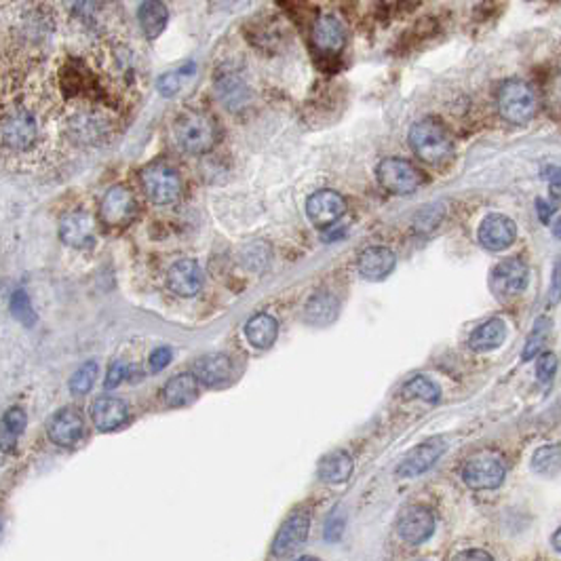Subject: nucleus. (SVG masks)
<instances>
[{
  "label": "nucleus",
  "instance_id": "f257e3e1",
  "mask_svg": "<svg viewBox=\"0 0 561 561\" xmlns=\"http://www.w3.org/2000/svg\"><path fill=\"white\" fill-rule=\"evenodd\" d=\"M173 138L188 154H205L218 144V125L201 110L182 112L173 123Z\"/></svg>",
  "mask_w": 561,
  "mask_h": 561
},
{
  "label": "nucleus",
  "instance_id": "f03ea898",
  "mask_svg": "<svg viewBox=\"0 0 561 561\" xmlns=\"http://www.w3.org/2000/svg\"><path fill=\"white\" fill-rule=\"evenodd\" d=\"M410 146L416 157L429 165H442L454 152L448 130L435 119H422L411 125Z\"/></svg>",
  "mask_w": 561,
  "mask_h": 561
},
{
  "label": "nucleus",
  "instance_id": "7ed1b4c3",
  "mask_svg": "<svg viewBox=\"0 0 561 561\" xmlns=\"http://www.w3.org/2000/svg\"><path fill=\"white\" fill-rule=\"evenodd\" d=\"M496 106L500 117L511 125H528L538 112V96L525 80L511 78L500 85Z\"/></svg>",
  "mask_w": 561,
  "mask_h": 561
},
{
  "label": "nucleus",
  "instance_id": "20e7f679",
  "mask_svg": "<svg viewBox=\"0 0 561 561\" xmlns=\"http://www.w3.org/2000/svg\"><path fill=\"white\" fill-rule=\"evenodd\" d=\"M38 140L36 117L24 106H6L3 114V144L11 152H28Z\"/></svg>",
  "mask_w": 561,
  "mask_h": 561
},
{
  "label": "nucleus",
  "instance_id": "39448f33",
  "mask_svg": "<svg viewBox=\"0 0 561 561\" xmlns=\"http://www.w3.org/2000/svg\"><path fill=\"white\" fill-rule=\"evenodd\" d=\"M506 477L504 458L494 450L477 452L466 461L462 469V479L471 490H496L503 485Z\"/></svg>",
  "mask_w": 561,
  "mask_h": 561
},
{
  "label": "nucleus",
  "instance_id": "423d86ee",
  "mask_svg": "<svg viewBox=\"0 0 561 561\" xmlns=\"http://www.w3.org/2000/svg\"><path fill=\"white\" fill-rule=\"evenodd\" d=\"M141 186H144L146 197L157 205H169V203L178 201L182 192V180L173 167H169L163 161H154V163L141 169Z\"/></svg>",
  "mask_w": 561,
  "mask_h": 561
},
{
  "label": "nucleus",
  "instance_id": "0eeeda50",
  "mask_svg": "<svg viewBox=\"0 0 561 561\" xmlns=\"http://www.w3.org/2000/svg\"><path fill=\"white\" fill-rule=\"evenodd\" d=\"M530 268L522 258H506L498 262L490 275V289L498 300H511L528 287Z\"/></svg>",
  "mask_w": 561,
  "mask_h": 561
},
{
  "label": "nucleus",
  "instance_id": "6e6552de",
  "mask_svg": "<svg viewBox=\"0 0 561 561\" xmlns=\"http://www.w3.org/2000/svg\"><path fill=\"white\" fill-rule=\"evenodd\" d=\"M378 182L393 194H411L424 182L421 169L405 159H384L378 165Z\"/></svg>",
  "mask_w": 561,
  "mask_h": 561
},
{
  "label": "nucleus",
  "instance_id": "1a4fd4ad",
  "mask_svg": "<svg viewBox=\"0 0 561 561\" xmlns=\"http://www.w3.org/2000/svg\"><path fill=\"white\" fill-rule=\"evenodd\" d=\"M138 213V203L127 186H114L106 192L99 205V218L106 226H127Z\"/></svg>",
  "mask_w": 561,
  "mask_h": 561
},
{
  "label": "nucleus",
  "instance_id": "9d476101",
  "mask_svg": "<svg viewBox=\"0 0 561 561\" xmlns=\"http://www.w3.org/2000/svg\"><path fill=\"white\" fill-rule=\"evenodd\" d=\"M306 213L315 226L327 228L347 213V201L340 192L326 188V191L310 194L306 201Z\"/></svg>",
  "mask_w": 561,
  "mask_h": 561
},
{
  "label": "nucleus",
  "instance_id": "9b49d317",
  "mask_svg": "<svg viewBox=\"0 0 561 561\" xmlns=\"http://www.w3.org/2000/svg\"><path fill=\"white\" fill-rule=\"evenodd\" d=\"M310 40L323 56H338L347 45V28H344L342 19L336 16L317 17L313 28H310Z\"/></svg>",
  "mask_w": 561,
  "mask_h": 561
},
{
  "label": "nucleus",
  "instance_id": "f8f14e48",
  "mask_svg": "<svg viewBox=\"0 0 561 561\" xmlns=\"http://www.w3.org/2000/svg\"><path fill=\"white\" fill-rule=\"evenodd\" d=\"M435 532V517L424 506H410L397 519V534L405 543L422 545Z\"/></svg>",
  "mask_w": 561,
  "mask_h": 561
},
{
  "label": "nucleus",
  "instance_id": "ddd939ff",
  "mask_svg": "<svg viewBox=\"0 0 561 561\" xmlns=\"http://www.w3.org/2000/svg\"><path fill=\"white\" fill-rule=\"evenodd\" d=\"M479 243L490 252H504L517 239V226L503 213H490L479 226Z\"/></svg>",
  "mask_w": 561,
  "mask_h": 561
},
{
  "label": "nucleus",
  "instance_id": "4468645a",
  "mask_svg": "<svg viewBox=\"0 0 561 561\" xmlns=\"http://www.w3.org/2000/svg\"><path fill=\"white\" fill-rule=\"evenodd\" d=\"M49 439L59 448H72L85 435V418L78 410L64 408L49 421Z\"/></svg>",
  "mask_w": 561,
  "mask_h": 561
},
{
  "label": "nucleus",
  "instance_id": "2eb2a0df",
  "mask_svg": "<svg viewBox=\"0 0 561 561\" xmlns=\"http://www.w3.org/2000/svg\"><path fill=\"white\" fill-rule=\"evenodd\" d=\"M448 445L442 437H432L429 442H424L410 452L408 456L403 458V462L399 464L397 475L411 479L422 475V473H427L432 464H435L439 458L443 456V452Z\"/></svg>",
  "mask_w": 561,
  "mask_h": 561
},
{
  "label": "nucleus",
  "instance_id": "dca6fc26",
  "mask_svg": "<svg viewBox=\"0 0 561 561\" xmlns=\"http://www.w3.org/2000/svg\"><path fill=\"white\" fill-rule=\"evenodd\" d=\"M310 530V517L308 513L296 511L294 515L287 517V522L281 525L273 540V556L275 557H287L300 546L308 536Z\"/></svg>",
  "mask_w": 561,
  "mask_h": 561
},
{
  "label": "nucleus",
  "instance_id": "f3484780",
  "mask_svg": "<svg viewBox=\"0 0 561 561\" xmlns=\"http://www.w3.org/2000/svg\"><path fill=\"white\" fill-rule=\"evenodd\" d=\"M59 236L70 247H89L96 241V220H93L91 213L83 212V209L68 213L62 220V226H59Z\"/></svg>",
  "mask_w": 561,
  "mask_h": 561
},
{
  "label": "nucleus",
  "instance_id": "a211bd4d",
  "mask_svg": "<svg viewBox=\"0 0 561 561\" xmlns=\"http://www.w3.org/2000/svg\"><path fill=\"white\" fill-rule=\"evenodd\" d=\"M91 418L96 427L104 432L117 431L130 421V408L123 399L99 397L91 405Z\"/></svg>",
  "mask_w": 561,
  "mask_h": 561
},
{
  "label": "nucleus",
  "instance_id": "6ab92c4d",
  "mask_svg": "<svg viewBox=\"0 0 561 561\" xmlns=\"http://www.w3.org/2000/svg\"><path fill=\"white\" fill-rule=\"evenodd\" d=\"M169 289L182 297H192L203 286V273L194 260H178L167 273Z\"/></svg>",
  "mask_w": 561,
  "mask_h": 561
},
{
  "label": "nucleus",
  "instance_id": "aec40b11",
  "mask_svg": "<svg viewBox=\"0 0 561 561\" xmlns=\"http://www.w3.org/2000/svg\"><path fill=\"white\" fill-rule=\"evenodd\" d=\"M194 376L199 378L201 384L205 387H224V384L233 378V361L226 355H205L194 363Z\"/></svg>",
  "mask_w": 561,
  "mask_h": 561
},
{
  "label": "nucleus",
  "instance_id": "412c9836",
  "mask_svg": "<svg viewBox=\"0 0 561 561\" xmlns=\"http://www.w3.org/2000/svg\"><path fill=\"white\" fill-rule=\"evenodd\" d=\"M395 254L387 247H369L359 255V273L369 281H382L393 273Z\"/></svg>",
  "mask_w": 561,
  "mask_h": 561
},
{
  "label": "nucleus",
  "instance_id": "4be33fe9",
  "mask_svg": "<svg viewBox=\"0 0 561 561\" xmlns=\"http://www.w3.org/2000/svg\"><path fill=\"white\" fill-rule=\"evenodd\" d=\"M353 456L344 450H334L326 454L317 466L319 479L326 483H344L353 475Z\"/></svg>",
  "mask_w": 561,
  "mask_h": 561
},
{
  "label": "nucleus",
  "instance_id": "5701e85b",
  "mask_svg": "<svg viewBox=\"0 0 561 561\" xmlns=\"http://www.w3.org/2000/svg\"><path fill=\"white\" fill-rule=\"evenodd\" d=\"M199 390V378L194 374H178L165 384L163 399L169 408H184L192 403Z\"/></svg>",
  "mask_w": 561,
  "mask_h": 561
},
{
  "label": "nucleus",
  "instance_id": "b1692460",
  "mask_svg": "<svg viewBox=\"0 0 561 561\" xmlns=\"http://www.w3.org/2000/svg\"><path fill=\"white\" fill-rule=\"evenodd\" d=\"M506 340V323L503 319H490L473 331L469 338V347L475 353H490L496 350Z\"/></svg>",
  "mask_w": 561,
  "mask_h": 561
},
{
  "label": "nucleus",
  "instance_id": "393cba45",
  "mask_svg": "<svg viewBox=\"0 0 561 561\" xmlns=\"http://www.w3.org/2000/svg\"><path fill=\"white\" fill-rule=\"evenodd\" d=\"M138 19L148 38H159L169 24V11L163 0H144L138 11Z\"/></svg>",
  "mask_w": 561,
  "mask_h": 561
},
{
  "label": "nucleus",
  "instance_id": "a878e982",
  "mask_svg": "<svg viewBox=\"0 0 561 561\" xmlns=\"http://www.w3.org/2000/svg\"><path fill=\"white\" fill-rule=\"evenodd\" d=\"M245 336L255 348H270L279 336V326L275 317L268 313H258L245 323Z\"/></svg>",
  "mask_w": 561,
  "mask_h": 561
},
{
  "label": "nucleus",
  "instance_id": "bb28decb",
  "mask_svg": "<svg viewBox=\"0 0 561 561\" xmlns=\"http://www.w3.org/2000/svg\"><path fill=\"white\" fill-rule=\"evenodd\" d=\"M306 321L313 326H329L338 317V300L327 292H317L306 304Z\"/></svg>",
  "mask_w": 561,
  "mask_h": 561
},
{
  "label": "nucleus",
  "instance_id": "cd10ccee",
  "mask_svg": "<svg viewBox=\"0 0 561 561\" xmlns=\"http://www.w3.org/2000/svg\"><path fill=\"white\" fill-rule=\"evenodd\" d=\"M532 471L540 477H557L561 473V445L549 443L534 452Z\"/></svg>",
  "mask_w": 561,
  "mask_h": 561
},
{
  "label": "nucleus",
  "instance_id": "c85d7f7f",
  "mask_svg": "<svg viewBox=\"0 0 561 561\" xmlns=\"http://www.w3.org/2000/svg\"><path fill=\"white\" fill-rule=\"evenodd\" d=\"M220 98L231 110H239V108L247 101V87L236 74H224L215 85Z\"/></svg>",
  "mask_w": 561,
  "mask_h": 561
},
{
  "label": "nucleus",
  "instance_id": "c756f323",
  "mask_svg": "<svg viewBox=\"0 0 561 561\" xmlns=\"http://www.w3.org/2000/svg\"><path fill=\"white\" fill-rule=\"evenodd\" d=\"M551 334V319L549 317H538L536 323H534V327L530 331L528 340H525V348H524V361H530L536 357L540 350H543L545 342L549 340Z\"/></svg>",
  "mask_w": 561,
  "mask_h": 561
},
{
  "label": "nucleus",
  "instance_id": "7c9ffc66",
  "mask_svg": "<svg viewBox=\"0 0 561 561\" xmlns=\"http://www.w3.org/2000/svg\"><path fill=\"white\" fill-rule=\"evenodd\" d=\"M403 395L408 399H422L427 403H437L442 399V390L435 382H431L429 378L416 376L403 387Z\"/></svg>",
  "mask_w": 561,
  "mask_h": 561
},
{
  "label": "nucleus",
  "instance_id": "2f4dec72",
  "mask_svg": "<svg viewBox=\"0 0 561 561\" xmlns=\"http://www.w3.org/2000/svg\"><path fill=\"white\" fill-rule=\"evenodd\" d=\"M99 376V365L96 361H87L74 371L70 378V393L72 395H87L93 389Z\"/></svg>",
  "mask_w": 561,
  "mask_h": 561
},
{
  "label": "nucleus",
  "instance_id": "473e14b6",
  "mask_svg": "<svg viewBox=\"0 0 561 561\" xmlns=\"http://www.w3.org/2000/svg\"><path fill=\"white\" fill-rule=\"evenodd\" d=\"M26 422H28V418H26V411L22 408H11L5 414L3 427H5V450L9 448L11 443L17 442V437L22 435L26 429Z\"/></svg>",
  "mask_w": 561,
  "mask_h": 561
},
{
  "label": "nucleus",
  "instance_id": "72a5a7b5",
  "mask_svg": "<svg viewBox=\"0 0 561 561\" xmlns=\"http://www.w3.org/2000/svg\"><path fill=\"white\" fill-rule=\"evenodd\" d=\"M11 310H13V317H16V319L22 323V326L32 327L34 323H36V315H34L32 302H30V297H28V294L24 292V289H17V292H13Z\"/></svg>",
  "mask_w": 561,
  "mask_h": 561
},
{
  "label": "nucleus",
  "instance_id": "f704fd0d",
  "mask_svg": "<svg viewBox=\"0 0 561 561\" xmlns=\"http://www.w3.org/2000/svg\"><path fill=\"white\" fill-rule=\"evenodd\" d=\"M191 70H194L192 64L186 66V70H184V68H182V70H178V72L163 74V77L159 78V91L163 93L165 98L175 96V93H178L180 87H182V78H184L186 72H191Z\"/></svg>",
  "mask_w": 561,
  "mask_h": 561
},
{
  "label": "nucleus",
  "instance_id": "c9c22d12",
  "mask_svg": "<svg viewBox=\"0 0 561 561\" xmlns=\"http://www.w3.org/2000/svg\"><path fill=\"white\" fill-rule=\"evenodd\" d=\"M557 365H559V361L553 353L540 355V359L536 363V376H538L540 384H551V380L557 374Z\"/></svg>",
  "mask_w": 561,
  "mask_h": 561
},
{
  "label": "nucleus",
  "instance_id": "e433bc0d",
  "mask_svg": "<svg viewBox=\"0 0 561 561\" xmlns=\"http://www.w3.org/2000/svg\"><path fill=\"white\" fill-rule=\"evenodd\" d=\"M169 361H171V348L161 347V348H157V350H152L151 361H148V368H151L152 374H157V371H161V369H165V368H167Z\"/></svg>",
  "mask_w": 561,
  "mask_h": 561
},
{
  "label": "nucleus",
  "instance_id": "4c0bfd02",
  "mask_svg": "<svg viewBox=\"0 0 561 561\" xmlns=\"http://www.w3.org/2000/svg\"><path fill=\"white\" fill-rule=\"evenodd\" d=\"M123 378H125V365L120 363V361H117V363H114L112 368H110V371H108V376H106V389L119 387Z\"/></svg>",
  "mask_w": 561,
  "mask_h": 561
},
{
  "label": "nucleus",
  "instance_id": "58836bf2",
  "mask_svg": "<svg viewBox=\"0 0 561 561\" xmlns=\"http://www.w3.org/2000/svg\"><path fill=\"white\" fill-rule=\"evenodd\" d=\"M549 300H551V304H557L561 300V260L556 265V270H553V283H551Z\"/></svg>",
  "mask_w": 561,
  "mask_h": 561
},
{
  "label": "nucleus",
  "instance_id": "ea45409f",
  "mask_svg": "<svg viewBox=\"0 0 561 561\" xmlns=\"http://www.w3.org/2000/svg\"><path fill=\"white\" fill-rule=\"evenodd\" d=\"M456 559H483V561H488V559H492V556L485 551L471 549V551H464V553H458Z\"/></svg>",
  "mask_w": 561,
  "mask_h": 561
},
{
  "label": "nucleus",
  "instance_id": "a19ab883",
  "mask_svg": "<svg viewBox=\"0 0 561 561\" xmlns=\"http://www.w3.org/2000/svg\"><path fill=\"white\" fill-rule=\"evenodd\" d=\"M553 212H556L553 205H549V203H545V201H538V215H540V220L545 222V224H549V222H551Z\"/></svg>",
  "mask_w": 561,
  "mask_h": 561
},
{
  "label": "nucleus",
  "instance_id": "79ce46f5",
  "mask_svg": "<svg viewBox=\"0 0 561 561\" xmlns=\"http://www.w3.org/2000/svg\"><path fill=\"white\" fill-rule=\"evenodd\" d=\"M543 175L551 182V184L561 186V169L559 167H546L545 171H543Z\"/></svg>",
  "mask_w": 561,
  "mask_h": 561
},
{
  "label": "nucleus",
  "instance_id": "37998d69",
  "mask_svg": "<svg viewBox=\"0 0 561 561\" xmlns=\"http://www.w3.org/2000/svg\"><path fill=\"white\" fill-rule=\"evenodd\" d=\"M551 543H553V546H556V551H559V553H561V525L557 528V532L553 534Z\"/></svg>",
  "mask_w": 561,
  "mask_h": 561
},
{
  "label": "nucleus",
  "instance_id": "c03bdc74",
  "mask_svg": "<svg viewBox=\"0 0 561 561\" xmlns=\"http://www.w3.org/2000/svg\"><path fill=\"white\" fill-rule=\"evenodd\" d=\"M553 234H556L557 239H561V215L556 220V224H553Z\"/></svg>",
  "mask_w": 561,
  "mask_h": 561
}]
</instances>
